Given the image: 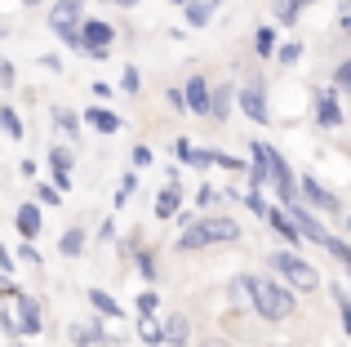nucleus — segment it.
Returning <instances> with one entry per match:
<instances>
[{
  "instance_id": "f257e3e1",
  "label": "nucleus",
  "mask_w": 351,
  "mask_h": 347,
  "mask_svg": "<svg viewBox=\"0 0 351 347\" xmlns=\"http://www.w3.org/2000/svg\"><path fill=\"white\" fill-rule=\"evenodd\" d=\"M240 241V227L232 218H200L196 227L178 236V250H209V245H232Z\"/></svg>"
},
{
  "instance_id": "f03ea898",
  "label": "nucleus",
  "mask_w": 351,
  "mask_h": 347,
  "mask_svg": "<svg viewBox=\"0 0 351 347\" xmlns=\"http://www.w3.org/2000/svg\"><path fill=\"white\" fill-rule=\"evenodd\" d=\"M249 307H258L267 321H285V316H293L289 289L271 285V280H263V276H249Z\"/></svg>"
},
{
  "instance_id": "7ed1b4c3",
  "label": "nucleus",
  "mask_w": 351,
  "mask_h": 347,
  "mask_svg": "<svg viewBox=\"0 0 351 347\" xmlns=\"http://www.w3.org/2000/svg\"><path fill=\"white\" fill-rule=\"evenodd\" d=\"M276 272H280L289 285H298V289H316V280H320L316 267H311V263H302L293 250H280V254H276Z\"/></svg>"
},
{
  "instance_id": "20e7f679",
  "label": "nucleus",
  "mask_w": 351,
  "mask_h": 347,
  "mask_svg": "<svg viewBox=\"0 0 351 347\" xmlns=\"http://www.w3.org/2000/svg\"><path fill=\"white\" fill-rule=\"evenodd\" d=\"M49 27L67 45H80V0H58V5L49 9Z\"/></svg>"
},
{
  "instance_id": "39448f33",
  "label": "nucleus",
  "mask_w": 351,
  "mask_h": 347,
  "mask_svg": "<svg viewBox=\"0 0 351 347\" xmlns=\"http://www.w3.org/2000/svg\"><path fill=\"white\" fill-rule=\"evenodd\" d=\"M254 156L263 160V174H267V178H271L276 187H280V200H293V178H289V165H285L280 152H271V147H263V143H258Z\"/></svg>"
},
{
  "instance_id": "423d86ee",
  "label": "nucleus",
  "mask_w": 351,
  "mask_h": 347,
  "mask_svg": "<svg viewBox=\"0 0 351 347\" xmlns=\"http://www.w3.org/2000/svg\"><path fill=\"white\" fill-rule=\"evenodd\" d=\"M289 214H293V227H298V236H302V241H316V245H325V236H329V232H325V227H320L316 218L307 214V209L298 205V200H289Z\"/></svg>"
},
{
  "instance_id": "0eeeda50",
  "label": "nucleus",
  "mask_w": 351,
  "mask_h": 347,
  "mask_svg": "<svg viewBox=\"0 0 351 347\" xmlns=\"http://www.w3.org/2000/svg\"><path fill=\"white\" fill-rule=\"evenodd\" d=\"M112 27L107 23H85V32H80V45L85 49H94V58H107V45H112Z\"/></svg>"
},
{
  "instance_id": "6e6552de",
  "label": "nucleus",
  "mask_w": 351,
  "mask_h": 347,
  "mask_svg": "<svg viewBox=\"0 0 351 347\" xmlns=\"http://www.w3.org/2000/svg\"><path fill=\"white\" fill-rule=\"evenodd\" d=\"M14 307H18V330H23V334H36V330H40V303H36V298H27V294H18L14 298Z\"/></svg>"
},
{
  "instance_id": "1a4fd4ad",
  "label": "nucleus",
  "mask_w": 351,
  "mask_h": 347,
  "mask_svg": "<svg viewBox=\"0 0 351 347\" xmlns=\"http://www.w3.org/2000/svg\"><path fill=\"white\" fill-rule=\"evenodd\" d=\"M187 334H191L187 316H169V321L160 325V343H169V347H187Z\"/></svg>"
},
{
  "instance_id": "9d476101",
  "label": "nucleus",
  "mask_w": 351,
  "mask_h": 347,
  "mask_svg": "<svg viewBox=\"0 0 351 347\" xmlns=\"http://www.w3.org/2000/svg\"><path fill=\"white\" fill-rule=\"evenodd\" d=\"M240 112L245 116H254V121H267V103H263V89L258 85H249V89H240Z\"/></svg>"
},
{
  "instance_id": "9b49d317",
  "label": "nucleus",
  "mask_w": 351,
  "mask_h": 347,
  "mask_svg": "<svg viewBox=\"0 0 351 347\" xmlns=\"http://www.w3.org/2000/svg\"><path fill=\"white\" fill-rule=\"evenodd\" d=\"M182 103H187L191 112H200V116H205V112H209V85L196 76V80L187 85V94H182Z\"/></svg>"
},
{
  "instance_id": "f8f14e48",
  "label": "nucleus",
  "mask_w": 351,
  "mask_h": 347,
  "mask_svg": "<svg viewBox=\"0 0 351 347\" xmlns=\"http://www.w3.org/2000/svg\"><path fill=\"white\" fill-rule=\"evenodd\" d=\"M49 165H53V178H58V187L67 191V187H71V152L53 147V152H49Z\"/></svg>"
},
{
  "instance_id": "ddd939ff",
  "label": "nucleus",
  "mask_w": 351,
  "mask_h": 347,
  "mask_svg": "<svg viewBox=\"0 0 351 347\" xmlns=\"http://www.w3.org/2000/svg\"><path fill=\"white\" fill-rule=\"evenodd\" d=\"M85 121L94 125L98 134H116V130H120V116H116V112H107V107H94V112H89Z\"/></svg>"
},
{
  "instance_id": "4468645a",
  "label": "nucleus",
  "mask_w": 351,
  "mask_h": 347,
  "mask_svg": "<svg viewBox=\"0 0 351 347\" xmlns=\"http://www.w3.org/2000/svg\"><path fill=\"white\" fill-rule=\"evenodd\" d=\"M156 214H160V218H173V214H178V182L160 187V196H156Z\"/></svg>"
},
{
  "instance_id": "2eb2a0df",
  "label": "nucleus",
  "mask_w": 351,
  "mask_h": 347,
  "mask_svg": "<svg viewBox=\"0 0 351 347\" xmlns=\"http://www.w3.org/2000/svg\"><path fill=\"white\" fill-rule=\"evenodd\" d=\"M302 196H307L311 205H320V209H338V200L329 196V191L320 187V182H311V178H302Z\"/></svg>"
},
{
  "instance_id": "dca6fc26",
  "label": "nucleus",
  "mask_w": 351,
  "mask_h": 347,
  "mask_svg": "<svg viewBox=\"0 0 351 347\" xmlns=\"http://www.w3.org/2000/svg\"><path fill=\"white\" fill-rule=\"evenodd\" d=\"M18 232H23L27 241L40 232V209H36V205H23V209H18Z\"/></svg>"
},
{
  "instance_id": "f3484780",
  "label": "nucleus",
  "mask_w": 351,
  "mask_h": 347,
  "mask_svg": "<svg viewBox=\"0 0 351 347\" xmlns=\"http://www.w3.org/2000/svg\"><path fill=\"white\" fill-rule=\"evenodd\" d=\"M267 218H271V227H276V236H285L289 245H298L302 236H298V227H293V218H285V214H276V209H267Z\"/></svg>"
},
{
  "instance_id": "a211bd4d",
  "label": "nucleus",
  "mask_w": 351,
  "mask_h": 347,
  "mask_svg": "<svg viewBox=\"0 0 351 347\" xmlns=\"http://www.w3.org/2000/svg\"><path fill=\"white\" fill-rule=\"evenodd\" d=\"M0 130H5V134H9V139H14V143H18V139H23V134H27V130H23V121H18V112H14V107H0Z\"/></svg>"
},
{
  "instance_id": "6ab92c4d",
  "label": "nucleus",
  "mask_w": 351,
  "mask_h": 347,
  "mask_svg": "<svg viewBox=\"0 0 351 347\" xmlns=\"http://www.w3.org/2000/svg\"><path fill=\"white\" fill-rule=\"evenodd\" d=\"M89 303H94L103 316H120V312H125V307H116V298H112V294H103V289H89Z\"/></svg>"
},
{
  "instance_id": "aec40b11",
  "label": "nucleus",
  "mask_w": 351,
  "mask_h": 347,
  "mask_svg": "<svg viewBox=\"0 0 351 347\" xmlns=\"http://www.w3.org/2000/svg\"><path fill=\"white\" fill-rule=\"evenodd\" d=\"M209 14H214V5H205V0H187V23L205 27V23H209Z\"/></svg>"
},
{
  "instance_id": "412c9836",
  "label": "nucleus",
  "mask_w": 351,
  "mask_h": 347,
  "mask_svg": "<svg viewBox=\"0 0 351 347\" xmlns=\"http://www.w3.org/2000/svg\"><path fill=\"white\" fill-rule=\"evenodd\" d=\"M138 339H143V343H160V325H156V316H138Z\"/></svg>"
},
{
  "instance_id": "4be33fe9",
  "label": "nucleus",
  "mask_w": 351,
  "mask_h": 347,
  "mask_svg": "<svg viewBox=\"0 0 351 347\" xmlns=\"http://www.w3.org/2000/svg\"><path fill=\"white\" fill-rule=\"evenodd\" d=\"M325 245H329V250H334V259H338V263H343V267L351 272V245H343V241H338V236H325Z\"/></svg>"
},
{
  "instance_id": "5701e85b",
  "label": "nucleus",
  "mask_w": 351,
  "mask_h": 347,
  "mask_svg": "<svg viewBox=\"0 0 351 347\" xmlns=\"http://www.w3.org/2000/svg\"><path fill=\"white\" fill-rule=\"evenodd\" d=\"M320 121L325 125H338L343 116H338V107H334V94H320Z\"/></svg>"
},
{
  "instance_id": "b1692460",
  "label": "nucleus",
  "mask_w": 351,
  "mask_h": 347,
  "mask_svg": "<svg viewBox=\"0 0 351 347\" xmlns=\"http://www.w3.org/2000/svg\"><path fill=\"white\" fill-rule=\"evenodd\" d=\"M302 5H307V0H280V5H276V18H280V23H293V14H298Z\"/></svg>"
},
{
  "instance_id": "393cba45",
  "label": "nucleus",
  "mask_w": 351,
  "mask_h": 347,
  "mask_svg": "<svg viewBox=\"0 0 351 347\" xmlns=\"http://www.w3.org/2000/svg\"><path fill=\"white\" fill-rule=\"evenodd\" d=\"M53 121H58V130H67V134H71V139H76V134H80V130H76V125H80V121H76V116H71V112H67V107H58V112H53Z\"/></svg>"
},
{
  "instance_id": "a878e982",
  "label": "nucleus",
  "mask_w": 351,
  "mask_h": 347,
  "mask_svg": "<svg viewBox=\"0 0 351 347\" xmlns=\"http://www.w3.org/2000/svg\"><path fill=\"white\" fill-rule=\"evenodd\" d=\"M80 250H85V236H80V232H67V236H62V254H80Z\"/></svg>"
},
{
  "instance_id": "bb28decb",
  "label": "nucleus",
  "mask_w": 351,
  "mask_h": 347,
  "mask_svg": "<svg viewBox=\"0 0 351 347\" xmlns=\"http://www.w3.org/2000/svg\"><path fill=\"white\" fill-rule=\"evenodd\" d=\"M156 307H160V298H156L152 289H147V294L138 298V316H156Z\"/></svg>"
},
{
  "instance_id": "cd10ccee",
  "label": "nucleus",
  "mask_w": 351,
  "mask_h": 347,
  "mask_svg": "<svg viewBox=\"0 0 351 347\" xmlns=\"http://www.w3.org/2000/svg\"><path fill=\"white\" fill-rule=\"evenodd\" d=\"M276 49V36H271V27H263L258 32V53H271Z\"/></svg>"
},
{
  "instance_id": "c85d7f7f",
  "label": "nucleus",
  "mask_w": 351,
  "mask_h": 347,
  "mask_svg": "<svg viewBox=\"0 0 351 347\" xmlns=\"http://www.w3.org/2000/svg\"><path fill=\"white\" fill-rule=\"evenodd\" d=\"M334 294H338V307H343V325H347V334H351V303H347V289L338 285Z\"/></svg>"
},
{
  "instance_id": "c756f323",
  "label": "nucleus",
  "mask_w": 351,
  "mask_h": 347,
  "mask_svg": "<svg viewBox=\"0 0 351 347\" xmlns=\"http://www.w3.org/2000/svg\"><path fill=\"white\" fill-rule=\"evenodd\" d=\"M232 298H236V303H240V307H245V303H249V280H236V285H232Z\"/></svg>"
},
{
  "instance_id": "7c9ffc66",
  "label": "nucleus",
  "mask_w": 351,
  "mask_h": 347,
  "mask_svg": "<svg viewBox=\"0 0 351 347\" xmlns=\"http://www.w3.org/2000/svg\"><path fill=\"white\" fill-rule=\"evenodd\" d=\"M245 205H249V209H254V214H267V200H263V196H258V191H249V196H245Z\"/></svg>"
},
{
  "instance_id": "2f4dec72",
  "label": "nucleus",
  "mask_w": 351,
  "mask_h": 347,
  "mask_svg": "<svg viewBox=\"0 0 351 347\" xmlns=\"http://www.w3.org/2000/svg\"><path fill=\"white\" fill-rule=\"evenodd\" d=\"M302 58V45H285L280 49V62H298Z\"/></svg>"
},
{
  "instance_id": "473e14b6",
  "label": "nucleus",
  "mask_w": 351,
  "mask_h": 347,
  "mask_svg": "<svg viewBox=\"0 0 351 347\" xmlns=\"http://www.w3.org/2000/svg\"><path fill=\"white\" fill-rule=\"evenodd\" d=\"M138 85H143V76H138V71L129 67V71H125V89H129V94H138Z\"/></svg>"
},
{
  "instance_id": "72a5a7b5",
  "label": "nucleus",
  "mask_w": 351,
  "mask_h": 347,
  "mask_svg": "<svg viewBox=\"0 0 351 347\" xmlns=\"http://www.w3.org/2000/svg\"><path fill=\"white\" fill-rule=\"evenodd\" d=\"M338 85H343V89H351V58L343 62V67H338Z\"/></svg>"
},
{
  "instance_id": "f704fd0d",
  "label": "nucleus",
  "mask_w": 351,
  "mask_h": 347,
  "mask_svg": "<svg viewBox=\"0 0 351 347\" xmlns=\"http://www.w3.org/2000/svg\"><path fill=\"white\" fill-rule=\"evenodd\" d=\"M0 85H14V67H9L5 58H0Z\"/></svg>"
},
{
  "instance_id": "c9c22d12",
  "label": "nucleus",
  "mask_w": 351,
  "mask_h": 347,
  "mask_svg": "<svg viewBox=\"0 0 351 347\" xmlns=\"http://www.w3.org/2000/svg\"><path fill=\"white\" fill-rule=\"evenodd\" d=\"M23 263H32V267H40V254H36L32 245H23Z\"/></svg>"
},
{
  "instance_id": "e433bc0d",
  "label": "nucleus",
  "mask_w": 351,
  "mask_h": 347,
  "mask_svg": "<svg viewBox=\"0 0 351 347\" xmlns=\"http://www.w3.org/2000/svg\"><path fill=\"white\" fill-rule=\"evenodd\" d=\"M40 200H49V205H62V200H58V187H40Z\"/></svg>"
},
{
  "instance_id": "4c0bfd02",
  "label": "nucleus",
  "mask_w": 351,
  "mask_h": 347,
  "mask_svg": "<svg viewBox=\"0 0 351 347\" xmlns=\"http://www.w3.org/2000/svg\"><path fill=\"white\" fill-rule=\"evenodd\" d=\"M200 347H232L227 339H209V343H200Z\"/></svg>"
},
{
  "instance_id": "58836bf2",
  "label": "nucleus",
  "mask_w": 351,
  "mask_h": 347,
  "mask_svg": "<svg viewBox=\"0 0 351 347\" xmlns=\"http://www.w3.org/2000/svg\"><path fill=\"white\" fill-rule=\"evenodd\" d=\"M112 5H138V0H112Z\"/></svg>"
},
{
  "instance_id": "ea45409f",
  "label": "nucleus",
  "mask_w": 351,
  "mask_h": 347,
  "mask_svg": "<svg viewBox=\"0 0 351 347\" xmlns=\"http://www.w3.org/2000/svg\"><path fill=\"white\" fill-rule=\"evenodd\" d=\"M271 347H293V343H271Z\"/></svg>"
},
{
  "instance_id": "a19ab883",
  "label": "nucleus",
  "mask_w": 351,
  "mask_h": 347,
  "mask_svg": "<svg viewBox=\"0 0 351 347\" xmlns=\"http://www.w3.org/2000/svg\"><path fill=\"white\" fill-rule=\"evenodd\" d=\"M23 5H36V0H23Z\"/></svg>"
},
{
  "instance_id": "79ce46f5",
  "label": "nucleus",
  "mask_w": 351,
  "mask_h": 347,
  "mask_svg": "<svg viewBox=\"0 0 351 347\" xmlns=\"http://www.w3.org/2000/svg\"><path fill=\"white\" fill-rule=\"evenodd\" d=\"M347 32H351V18H347Z\"/></svg>"
},
{
  "instance_id": "37998d69",
  "label": "nucleus",
  "mask_w": 351,
  "mask_h": 347,
  "mask_svg": "<svg viewBox=\"0 0 351 347\" xmlns=\"http://www.w3.org/2000/svg\"><path fill=\"white\" fill-rule=\"evenodd\" d=\"M178 5H187V0H178Z\"/></svg>"
},
{
  "instance_id": "c03bdc74",
  "label": "nucleus",
  "mask_w": 351,
  "mask_h": 347,
  "mask_svg": "<svg viewBox=\"0 0 351 347\" xmlns=\"http://www.w3.org/2000/svg\"><path fill=\"white\" fill-rule=\"evenodd\" d=\"M0 36H5V32H0Z\"/></svg>"
},
{
  "instance_id": "a18cd8bd",
  "label": "nucleus",
  "mask_w": 351,
  "mask_h": 347,
  "mask_svg": "<svg viewBox=\"0 0 351 347\" xmlns=\"http://www.w3.org/2000/svg\"><path fill=\"white\" fill-rule=\"evenodd\" d=\"M347 223H351V218H347Z\"/></svg>"
}]
</instances>
